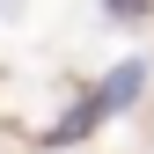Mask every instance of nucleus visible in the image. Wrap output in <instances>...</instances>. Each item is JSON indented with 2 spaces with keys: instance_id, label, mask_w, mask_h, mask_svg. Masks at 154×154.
Here are the masks:
<instances>
[{
  "instance_id": "f257e3e1",
  "label": "nucleus",
  "mask_w": 154,
  "mask_h": 154,
  "mask_svg": "<svg viewBox=\"0 0 154 154\" xmlns=\"http://www.w3.org/2000/svg\"><path fill=\"white\" fill-rule=\"evenodd\" d=\"M140 81H147V66H118V73H110L103 88L88 95V110H95V118H110V110H125L132 95H140Z\"/></svg>"
}]
</instances>
